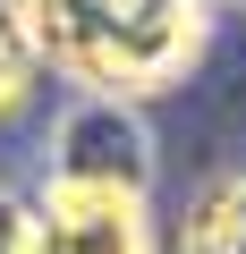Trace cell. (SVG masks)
<instances>
[{"label": "cell", "mask_w": 246, "mask_h": 254, "mask_svg": "<svg viewBox=\"0 0 246 254\" xmlns=\"http://www.w3.org/2000/svg\"><path fill=\"white\" fill-rule=\"evenodd\" d=\"M34 76H43V51L17 17V0H0V119H17L34 102Z\"/></svg>", "instance_id": "obj_4"}, {"label": "cell", "mask_w": 246, "mask_h": 254, "mask_svg": "<svg viewBox=\"0 0 246 254\" xmlns=\"http://www.w3.org/2000/svg\"><path fill=\"white\" fill-rule=\"evenodd\" d=\"M178 254H246V178H212V187L187 203Z\"/></svg>", "instance_id": "obj_3"}, {"label": "cell", "mask_w": 246, "mask_h": 254, "mask_svg": "<svg viewBox=\"0 0 246 254\" xmlns=\"http://www.w3.org/2000/svg\"><path fill=\"white\" fill-rule=\"evenodd\" d=\"M229 9H246V0H229Z\"/></svg>", "instance_id": "obj_6"}, {"label": "cell", "mask_w": 246, "mask_h": 254, "mask_svg": "<svg viewBox=\"0 0 246 254\" xmlns=\"http://www.w3.org/2000/svg\"><path fill=\"white\" fill-rule=\"evenodd\" d=\"M17 246H26V212L0 195V254H17Z\"/></svg>", "instance_id": "obj_5"}, {"label": "cell", "mask_w": 246, "mask_h": 254, "mask_svg": "<svg viewBox=\"0 0 246 254\" xmlns=\"http://www.w3.org/2000/svg\"><path fill=\"white\" fill-rule=\"evenodd\" d=\"M153 178H119V170H60L43 178L26 212L17 254H153Z\"/></svg>", "instance_id": "obj_2"}, {"label": "cell", "mask_w": 246, "mask_h": 254, "mask_svg": "<svg viewBox=\"0 0 246 254\" xmlns=\"http://www.w3.org/2000/svg\"><path fill=\"white\" fill-rule=\"evenodd\" d=\"M17 17L85 102H145L170 93L204 43H212V0H17Z\"/></svg>", "instance_id": "obj_1"}]
</instances>
